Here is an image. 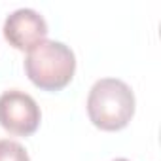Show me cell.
<instances>
[{"mask_svg": "<svg viewBox=\"0 0 161 161\" xmlns=\"http://www.w3.org/2000/svg\"><path fill=\"white\" fill-rule=\"evenodd\" d=\"M133 89L119 78H101L87 95V116L101 131H121L135 116Z\"/></svg>", "mask_w": 161, "mask_h": 161, "instance_id": "6da1fadb", "label": "cell"}, {"mask_svg": "<svg viewBox=\"0 0 161 161\" xmlns=\"http://www.w3.org/2000/svg\"><path fill=\"white\" fill-rule=\"evenodd\" d=\"M47 23L32 8H19L12 12L4 21V38L19 51H31L34 46L46 40Z\"/></svg>", "mask_w": 161, "mask_h": 161, "instance_id": "277c9868", "label": "cell"}, {"mask_svg": "<svg viewBox=\"0 0 161 161\" xmlns=\"http://www.w3.org/2000/svg\"><path fill=\"white\" fill-rule=\"evenodd\" d=\"M112 161H129V159H125V157H118V159H112Z\"/></svg>", "mask_w": 161, "mask_h": 161, "instance_id": "8992f818", "label": "cell"}, {"mask_svg": "<svg viewBox=\"0 0 161 161\" xmlns=\"http://www.w3.org/2000/svg\"><path fill=\"white\" fill-rule=\"evenodd\" d=\"M0 161H31V157L23 144L2 138L0 140Z\"/></svg>", "mask_w": 161, "mask_h": 161, "instance_id": "5b68a950", "label": "cell"}, {"mask_svg": "<svg viewBox=\"0 0 161 161\" xmlns=\"http://www.w3.org/2000/svg\"><path fill=\"white\" fill-rule=\"evenodd\" d=\"M40 121V106L29 93L10 89L0 95V125L10 135L31 136L38 131Z\"/></svg>", "mask_w": 161, "mask_h": 161, "instance_id": "3957f363", "label": "cell"}, {"mask_svg": "<svg viewBox=\"0 0 161 161\" xmlns=\"http://www.w3.org/2000/svg\"><path fill=\"white\" fill-rule=\"evenodd\" d=\"M76 55L57 40H44L27 51L25 74L42 91H61L74 78Z\"/></svg>", "mask_w": 161, "mask_h": 161, "instance_id": "7a4b0ae2", "label": "cell"}]
</instances>
